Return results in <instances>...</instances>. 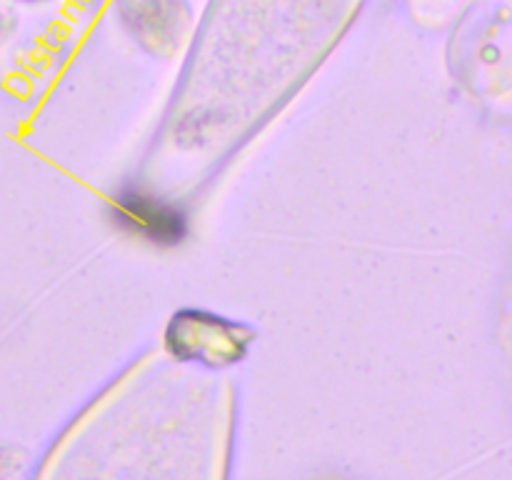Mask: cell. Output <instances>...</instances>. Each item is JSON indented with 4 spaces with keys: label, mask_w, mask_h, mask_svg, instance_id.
I'll return each instance as SVG.
<instances>
[{
    "label": "cell",
    "mask_w": 512,
    "mask_h": 480,
    "mask_svg": "<svg viewBox=\"0 0 512 480\" xmlns=\"http://www.w3.org/2000/svg\"><path fill=\"white\" fill-rule=\"evenodd\" d=\"M110 218L125 233L163 248L180 245L188 235V218L178 205L138 188H125L110 200Z\"/></svg>",
    "instance_id": "2"
},
{
    "label": "cell",
    "mask_w": 512,
    "mask_h": 480,
    "mask_svg": "<svg viewBox=\"0 0 512 480\" xmlns=\"http://www.w3.org/2000/svg\"><path fill=\"white\" fill-rule=\"evenodd\" d=\"M253 340L248 325L233 323L205 310H183L165 330L168 350L180 360H200L208 365L238 363Z\"/></svg>",
    "instance_id": "1"
}]
</instances>
